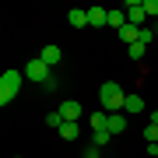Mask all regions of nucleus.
<instances>
[{"label": "nucleus", "instance_id": "nucleus-13", "mask_svg": "<svg viewBox=\"0 0 158 158\" xmlns=\"http://www.w3.org/2000/svg\"><path fill=\"white\" fill-rule=\"evenodd\" d=\"M141 109H144V98H141V95H127L123 113H141Z\"/></svg>", "mask_w": 158, "mask_h": 158}, {"label": "nucleus", "instance_id": "nucleus-19", "mask_svg": "<svg viewBox=\"0 0 158 158\" xmlns=\"http://www.w3.org/2000/svg\"><path fill=\"white\" fill-rule=\"evenodd\" d=\"M144 14L148 18H158V0H144Z\"/></svg>", "mask_w": 158, "mask_h": 158}, {"label": "nucleus", "instance_id": "nucleus-18", "mask_svg": "<svg viewBox=\"0 0 158 158\" xmlns=\"http://www.w3.org/2000/svg\"><path fill=\"white\" fill-rule=\"evenodd\" d=\"M46 127L60 130V127H63V116H60V113H49V116H46Z\"/></svg>", "mask_w": 158, "mask_h": 158}, {"label": "nucleus", "instance_id": "nucleus-6", "mask_svg": "<svg viewBox=\"0 0 158 158\" xmlns=\"http://www.w3.org/2000/svg\"><path fill=\"white\" fill-rule=\"evenodd\" d=\"M39 60H42L46 67L53 70V67H56V63L63 60V49H60V46H42V53H39Z\"/></svg>", "mask_w": 158, "mask_h": 158}, {"label": "nucleus", "instance_id": "nucleus-15", "mask_svg": "<svg viewBox=\"0 0 158 158\" xmlns=\"http://www.w3.org/2000/svg\"><path fill=\"white\" fill-rule=\"evenodd\" d=\"M106 119H109V113H106V109L91 113V134H95V130H106Z\"/></svg>", "mask_w": 158, "mask_h": 158}, {"label": "nucleus", "instance_id": "nucleus-10", "mask_svg": "<svg viewBox=\"0 0 158 158\" xmlns=\"http://www.w3.org/2000/svg\"><path fill=\"white\" fill-rule=\"evenodd\" d=\"M67 21L74 25V28H85V25H88V11H81V7H77V11L67 14Z\"/></svg>", "mask_w": 158, "mask_h": 158}, {"label": "nucleus", "instance_id": "nucleus-17", "mask_svg": "<svg viewBox=\"0 0 158 158\" xmlns=\"http://www.w3.org/2000/svg\"><path fill=\"white\" fill-rule=\"evenodd\" d=\"M144 141H148V144H158V127H155V123L144 127Z\"/></svg>", "mask_w": 158, "mask_h": 158}, {"label": "nucleus", "instance_id": "nucleus-4", "mask_svg": "<svg viewBox=\"0 0 158 158\" xmlns=\"http://www.w3.org/2000/svg\"><path fill=\"white\" fill-rule=\"evenodd\" d=\"M123 11H127V21L134 25V28H148V14H144V0H127L123 4Z\"/></svg>", "mask_w": 158, "mask_h": 158}, {"label": "nucleus", "instance_id": "nucleus-23", "mask_svg": "<svg viewBox=\"0 0 158 158\" xmlns=\"http://www.w3.org/2000/svg\"><path fill=\"white\" fill-rule=\"evenodd\" d=\"M148 119H151V123H155V127H158V109H155V113H151V116H148Z\"/></svg>", "mask_w": 158, "mask_h": 158}, {"label": "nucleus", "instance_id": "nucleus-20", "mask_svg": "<svg viewBox=\"0 0 158 158\" xmlns=\"http://www.w3.org/2000/svg\"><path fill=\"white\" fill-rule=\"evenodd\" d=\"M42 88H46V91H60V81H56V77H53V74H49V81H46Z\"/></svg>", "mask_w": 158, "mask_h": 158}, {"label": "nucleus", "instance_id": "nucleus-9", "mask_svg": "<svg viewBox=\"0 0 158 158\" xmlns=\"http://www.w3.org/2000/svg\"><path fill=\"white\" fill-rule=\"evenodd\" d=\"M109 25H113L116 32H123L127 25H130V21H127V11H109Z\"/></svg>", "mask_w": 158, "mask_h": 158}, {"label": "nucleus", "instance_id": "nucleus-14", "mask_svg": "<svg viewBox=\"0 0 158 158\" xmlns=\"http://www.w3.org/2000/svg\"><path fill=\"white\" fill-rule=\"evenodd\" d=\"M77 134H81L77 123H63V127H60V137H63V141H77Z\"/></svg>", "mask_w": 158, "mask_h": 158}, {"label": "nucleus", "instance_id": "nucleus-8", "mask_svg": "<svg viewBox=\"0 0 158 158\" xmlns=\"http://www.w3.org/2000/svg\"><path fill=\"white\" fill-rule=\"evenodd\" d=\"M88 25H91V28L109 25V11H106V7H91V11H88Z\"/></svg>", "mask_w": 158, "mask_h": 158}, {"label": "nucleus", "instance_id": "nucleus-3", "mask_svg": "<svg viewBox=\"0 0 158 158\" xmlns=\"http://www.w3.org/2000/svg\"><path fill=\"white\" fill-rule=\"evenodd\" d=\"M49 74H53V70L46 67V63H42L39 56L25 63V81H32V85H46V81H49Z\"/></svg>", "mask_w": 158, "mask_h": 158}, {"label": "nucleus", "instance_id": "nucleus-11", "mask_svg": "<svg viewBox=\"0 0 158 158\" xmlns=\"http://www.w3.org/2000/svg\"><path fill=\"white\" fill-rule=\"evenodd\" d=\"M119 39H123L127 46H134V42H141V28H134V25H127V28L119 32Z\"/></svg>", "mask_w": 158, "mask_h": 158}, {"label": "nucleus", "instance_id": "nucleus-12", "mask_svg": "<svg viewBox=\"0 0 158 158\" xmlns=\"http://www.w3.org/2000/svg\"><path fill=\"white\" fill-rule=\"evenodd\" d=\"M144 49H148L144 42H134V46H127V56L134 60V63H141V60H144Z\"/></svg>", "mask_w": 158, "mask_h": 158}, {"label": "nucleus", "instance_id": "nucleus-5", "mask_svg": "<svg viewBox=\"0 0 158 158\" xmlns=\"http://www.w3.org/2000/svg\"><path fill=\"white\" fill-rule=\"evenodd\" d=\"M56 113L63 116V123H77V119H81V102H77V98H67Z\"/></svg>", "mask_w": 158, "mask_h": 158}, {"label": "nucleus", "instance_id": "nucleus-7", "mask_svg": "<svg viewBox=\"0 0 158 158\" xmlns=\"http://www.w3.org/2000/svg\"><path fill=\"white\" fill-rule=\"evenodd\" d=\"M106 130H109V134H123V130H127V116L123 113H109V119H106Z\"/></svg>", "mask_w": 158, "mask_h": 158}, {"label": "nucleus", "instance_id": "nucleus-2", "mask_svg": "<svg viewBox=\"0 0 158 158\" xmlns=\"http://www.w3.org/2000/svg\"><path fill=\"white\" fill-rule=\"evenodd\" d=\"M21 81H25V70H4V77H0V106H7L21 91Z\"/></svg>", "mask_w": 158, "mask_h": 158}, {"label": "nucleus", "instance_id": "nucleus-21", "mask_svg": "<svg viewBox=\"0 0 158 158\" xmlns=\"http://www.w3.org/2000/svg\"><path fill=\"white\" fill-rule=\"evenodd\" d=\"M151 39H155V28H141V42L148 46V42H151Z\"/></svg>", "mask_w": 158, "mask_h": 158}, {"label": "nucleus", "instance_id": "nucleus-22", "mask_svg": "<svg viewBox=\"0 0 158 158\" xmlns=\"http://www.w3.org/2000/svg\"><path fill=\"white\" fill-rule=\"evenodd\" d=\"M148 151H151V155H155V158H158V144H148Z\"/></svg>", "mask_w": 158, "mask_h": 158}, {"label": "nucleus", "instance_id": "nucleus-16", "mask_svg": "<svg viewBox=\"0 0 158 158\" xmlns=\"http://www.w3.org/2000/svg\"><path fill=\"white\" fill-rule=\"evenodd\" d=\"M109 141H113V134H109V130H95V134H91V144H95V148H106Z\"/></svg>", "mask_w": 158, "mask_h": 158}, {"label": "nucleus", "instance_id": "nucleus-1", "mask_svg": "<svg viewBox=\"0 0 158 158\" xmlns=\"http://www.w3.org/2000/svg\"><path fill=\"white\" fill-rule=\"evenodd\" d=\"M98 102H102V109L106 113H123V106H127V91L116 85V81H106V85L98 88Z\"/></svg>", "mask_w": 158, "mask_h": 158}]
</instances>
